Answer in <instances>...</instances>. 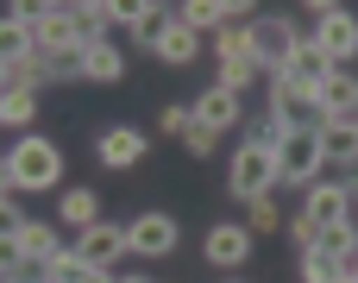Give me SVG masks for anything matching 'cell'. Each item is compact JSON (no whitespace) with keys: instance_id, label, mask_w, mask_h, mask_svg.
Here are the masks:
<instances>
[{"instance_id":"cell-24","label":"cell","mask_w":358,"mask_h":283,"mask_svg":"<svg viewBox=\"0 0 358 283\" xmlns=\"http://www.w3.org/2000/svg\"><path fill=\"white\" fill-rule=\"evenodd\" d=\"M245 227H252V240H258V233H283V227H289V214H283L271 195H258V202H245Z\"/></svg>"},{"instance_id":"cell-25","label":"cell","mask_w":358,"mask_h":283,"mask_svg":"<svg viewBox=\"0 0 358 283\" xmlns=\"http://www.w3.org/2000/svg\"><path fill=\"white\" fill-rule=\"evenodd\" d=\"M82 277H88V265L76 258V246H63V252L44 265V283H82Z\"/></svg>"},{"instance_id":"cell-22","label":"cell","mask_w":358,"mask_h":283,"mask_svg":"<svg viewBox=\"0 0 358 283\" xmlns=\"http://www.w3.org/2000/svg\"><path fill=\"white\" fill-rule=\"evenodd\" d=\"M315 252H327L340 271H346V258H358V221H340V227H321L315 233Z\"/></svg>"},{"instance_id":"cell-18","label":"cell","mask_w":358,"mask_h":283,"mask_svg":"<svg viewBox=\"0 0 358 283\" xmlns=\"http://www.w3.org/2000/svg\"><path fill=\"white\" fill-rule=\"evenodd\" d=\"M201 44H208V38H201V32H189V25L176 19V25H170V38L157 44V63H164V69H189V63L201 57Z\"/></svg>"},{"instance_id":"cell-6","label":"cell","mask_w":358,"mask_h":283,"mask_svg":"<svg viewBox=\"0 0 358 283\" xmlns=\"http://www.w3.org/2000/svg\"><path fill=\"white\" fill-rule=\"evenodd\" d=\"M252 38H258V69L271 76V69H283V57L308 38V25L289 19V13H264V19H252Z\"/></svg>"},{"instance_id":"cell-40","label":"cell","mask_w":358,"mask_h":283,"mask_svg":"<svg viewBox=\"0 0 358 283\" xmlns=\"http://www.w3.org/2000/svg\"><path fill=\"white\" fill-rule=\"evenodd\" d=\"M227 283H245V277H227Z\"/></svg>"},{"instance_id":"cell-39","label":"cell","mask_w":358,"mask_h":283,"mask_svg":"<svg viewBox=\"0 0 358 283\" xmlns=\"http://www.w3.org/2000/svg\"><path fill=\"white\" fill-rule=\"evenodd\" d=\"M0 283H31V277H0Z\"/></svg>"},{"instance_id":"cell-4","label":"cell","mask_w":358,"mask_h":283,"mask_svg":"<svg viewBox=\"0 0 358 283\" xmlns=\"http://www.w3.org/2000/svg\"><path fill=\"white\" fill-rule=\"evenodd\" d=\"M227 189H233V202H258V195H271V189H277V151H264V145H239L233 164H227Z\"/></svg>"},{"instance_id":"cell-12","label":"cell","mask_w":358,"mask_h":283,"mask_svg":"<svg viewBox=\"0 0 358 283\" xmlns=\"http://www.w3.org/2000/svg\"><path fill=\"white\" fill-rule=\"evenodd\" d=\"M189 113H195V126H201V132H214V139H220V132H233V126L245 120V113H239V95H227V88H214V82L189 101Z\"/></svg>"},{"instance_id":"cell-15","label":"cell","mask_w":358,"mask_h":283,"mask_svg":"<svg viewBox=\"0 0 358 283\" xmlns=\"http://www.w3.org/2000/svg\"><path fill=\"white\" fill-rule=\"evenodd\" d=\"M57 221H63L69 233H88V227L107 221V214H101V195H94V189H63V195H57Z\"/></svg>"},{"instance_id":"cell-11","label":"cell","mask_w":358,"mask_h":283,"mask_svg":"<svg viewBox=\"0 0 358 283\" xmlns=\"http://www.w3.org/2000/svg\"><path fill=\"white\" fill-rule=\"evenodd\" d=\"M145 151H151V139H145L138 126H107V132L94 139V158H101L107 170H138Z\"/></svg>"},{"instance_id":"cell-23","label":"cell","mask_w":358,"mask_h":283,"mask_svg":"<svg viewBox=\"0 0 358 283\" xmlns=\"http://www.w3.org/2000/svg\"><path fill=\"white\" fill-rule=\"evenodd\" d=\"M31 120H38V95H31V88L0 95V126H13V132L25 139V132H31Z\"/></svg>"},{"instance_id":"cell-1","label":"cell","mask_w":358,"mask_h":283,"mask_svg":"<svg viewBox=\"0 0 358 283\" xmlns=\"http://www.w3.org/2000/svg\"><path fill=\"white\" fill-rule=\"evenodd\" d=\"M302 13H308V38L321 44V57H327L334 69H352V57H358V13L340 6V0H308Z\"/></svg>"},{"instance_id":"cell-20","label":"cell","mask_w":358,"mask_h":283,"mask_svg":"<svg viewBox=\"0 0 358 283\" xmlns=\"http://www.w3.org/2000/svg\"><path fill=\"white\" fill-rule=\"evenodd\" d=\"M214 63H258V38H252V19L245 25H227L214 38Z\"/></svg>"},{"instance_id":"cell-29","label":"cell","mask_w":358,"mask_h":283,"mask_svg":"<svg viewBox=\"0 0 358 283\" xmlns=\"http://www.w3.org/2000/svg\"><path fill=\"white\" fill-rule=\"evenodd\" d=\"M25 221H31V214H25L19 202H0V240H19V233H25Z\"/></svg>"},{"instance_id":"cell-13","label":"cell","mask_w":358,"mask_h":283,"mask_svg":"<svg viewBox=\"0 0 358 283\" xmlns=\"http://www.w3.org/2000/svg\"><path fill=\"white\" fill-rule=\"evenodd\" d=\"M315 113L321 120H358V69H334L327 88L315 95Z\"/></svg>"},{"instance_id":"cell-26","label":"cell","mask_w":358,"mask_h":283,"mask_svg":"<svg viewBox=\"0 0 358 283\" xmlns=\"http://www.w3.org/2000/svg\"><path fill=\"white\" fill-rule=\"evenodd\" d=\"M82 44H69V50H57V57H44V69H50V82H82Z\"/></svg>"},{"instance_id":"cell-42","label":"cell","mask_w":358,"mask_h":283,"mask_svg":"<svg viewBox=\"0 0 358 283\" xmlns=\"http://www.w3.org/2000/svg\"><path fill=\"white\" fill-rule=\"evenodd\" d=\"M38 283H44V277H38Z\"/></svg>"},{"instance_id":"cell-14","label":"cell","mask_w":358,"mask_h":283,"mask_svg":"<svg viewBox=\"0 0 358 283\" xmlns=\"http://www.w3.org/2000/svg\"><path fill=\"white\" fill-rule=\"evenodd\" d=\"M31 38H38V57H57V50H69V44H76V19H69V6H38V19H31Z\"/></svg>"},{"instance_id":"cell-38","label":"cell","mask_w":358,"mask_h":283,"mask_svg":"<svg viewBox=\"0 0 358 283\" xmlns=\"http://www.w3.org/2000/svg\"><path fill=\"white\" fill-rule=\"evenodd\" d=\"M334 283H358V277H346V271H340V277H334Z\"/></svg>"},{"instance_id":"cell-30","label":"cell","mask_w":358,"mask_h":283,"mask_svg":"<svg viewBox=\"0 0 358 283\" xmlns=\"http://www.w3.org/2000/svg\"><path fill=\"white\" fill-rule=\"evenodd\" d=\"M283 233H289L302 252H315V227H308V214H289V227H283Z\"/></svg>"},{"instance_id":"cell-8","label":"cell","mask_w":358,"mask_h":283,"mask_svg":"<svg viewBox=\"0 0 358 283\" xmlns=\"http://www.w3.org/2000/svg\"><path fill=\"white\" fill-rule=\"evenodd\" d=\"M296 214H308V227L321 233V227H340V221H352V183H334V177H321L308 195H302V208Z\"/></svg>"},{"instance_id":"cell-27","label":"cell","mask_w":358,"mask_h":283,"mask_svg":"<svg viewBox=\"0 0 358 283\" xmlns=\"http://www.w3.org/2000/svg\"><path fill=\"white\" fill-rule=\"evenodd\" d=\"M189 126H195L189 101H170V107H157V132H170V139H189Z\"/></svg>"},{"instance_id":"cell-41","label":"cell","mask_w":358,"mask_h":283,"mask_svg":"<svg viewBox=\"0 0 358 283\" xmlns=\"http://www.w3.org/2000/svg\"><path fill=\"white\" fill-rule=\"evenodd\" d=\"M352 132H358V120H352Z\"/></svg>"},{"instance_id":"cell-34","label":"cell","mask_w":358,"mask_h":283,"mask_svg":"<svg viewBox=\"0 0 358 283\" xmlns=\"http://www.w3.org/2000/svg\"><path fill=\"white\" fill-rule=\"evenodd\" d=\"M352 221H358V177H352Z\"/></svg>"},{"instance_id":"cell-37","label":"cell","mask_w":358,"mask_h":283,"mask_svg":"<svg viewBox=\"0 0 358 283\" xmlns=\"http://www.w3.org/2000/svg\"><path fill=\"white\" fill-rule=\"evenodd\" d=\"M0 95H6V63H0Z\"/></svg>"},{"instance_id":"cell-2","label":"cell","mask_w":358,"mask_h":283,"mask_svg":"<svg viewBox=\"0 0 358 283\" xmlns=\"http://www.w3.org/2000/svg\"><path fill=\"white\" fill-rule=\"evenodd\" d=\"M6 158H13V183H19V195H50V189L63 183V145L44 139V132L13 139Z\"/></svg>"},{"instance_id":"cell-17","label":"cell","mask_w":358,"mask_h":283,"mask_svg":"<svg viewBox=\"0 0 358 283\" xmlns=\"http://www.w3.org/2000/svg\"><path fill=\"white\" fill-rule=\"evenodd\" d=\"M170 25H176V6H157V0H145V6H138V19H132L126 32H132L145 50H157V44L170 38Z\"/></svg>"},{"instance_id":"cell-21","label":"cell","mask_w":358,"mask_h":283,"mask_svg":"<svg viewBox=\"0 0 358 283\" xmlns=\"http://www.w3.org/2000/svg\"><path fill=\"white\" fill-rule=\"evenodd\" d=\"M82 57H88V63H82V82H120V76H126V57H120L113 38H107V44H88Z\"/></svg>"},{"instance_id":"cell-19","label":"cell","mask_w":358,"mask_h":283,"mask_svg":"<svg viewBox=\"0 0 358 283\" xmlns=\"http://www.w3.org/2000/svg\"><path fill=\"white\" fill-rule=\"evenodd\" d=\"M25 57H38L31 25H25V19H13V13H0V63L13 69V63H25Z\"/></svg>"},{"instance_id":"cell-28","label":"cell","mask_w":358,"mask_h":283,"mask_svg":"<svg viewBox=\"0 0 358 283\" xmlns=\"http://www.w3.org/2000/svg\"><path fill=\"white\" fill-rule=\"evenodd\" d=\"M296 271H302V283H334V277H340V265H334L327 252H302Z\"/></svg>"},{"instance_id":"cell-16","label":"cell","mask_w":358,"mask_h":283,"mask_svg":"<svg viewBox=\"0 0 358 283\" xmlns=\"http://www.w3.org/2000/svg\"><path fill=\"white\" fill-rule=\"evenodd\" d=\"M315 139H321V158H327V164H358V132H352V120H321V126H315Z\"/></svg>"},{"instance_id":"cell-3","label":"cell","mask_w":358,"mask_h":283,"mask_svg":"<svg viewBox=\"0 0 358 283\" xmlns=\"http://www.w3.org/2000/svg\"><path fill=\"white\" fill-rule=\"evenodd\" d=\"M321 177H327V158H321V139H315V126H308V132H283V139H277V189H296V195H308Z\"/></svg>"},{"instance_id":"cell-9","label":"cell","mask_w":358,"mask_h":283,"mask_svg":"<svg viewBox=\"0 0 358 283\" xmlns=\"http://www.w3.org/2000/svg\"><path fill=\"white\" fill-rule=\"evenodd\" d=\"M201 258L220 265V271H239V265L252 258V227H245V221H214V227L201 233Z\"/></svg>"},{"instance_id":"cell-33","label":"cell","mask_w":358,"mask_h":283,"mask_svg":"<svg viewBox=\"0 0 358 283\" xmlns=\"http://www.w3.org/2000/svg\"><path fill=\"white\" fill-rule=\"evenodd\" d=\"M82 283H120V277H113V271H88Z\"/></svg>"},{"instance_id":"cell-10","label":"cell","mask_w":358,"mask_h":283,"mask_svg":"<svg viewBox=\"0 0 358 283\" xmlns=\"http://www.w3.org/2000/svg\"><path fill=\"white\" fill-rule=\"evenodd\" d=\"M76 258H82L88 271L120 265V258H126V221H94L88 233H76Z\"/></svg>"},{"instance_id":"cell-7","label":"cell","mask_w":358,"mask_h":283,"mask_svg":"<svg viewBox=\"0 0 358 283\" xmlns=\"http://www.w3.org/2000/svg\"><path fill=\"white\" fill-rule=\"evenodd\" d=\"M327 76H334V63L321 57V44H315V38H302V44L283 57V69H271V82H289V88H296V95H308V101L327 88Z\"/></svg>"},{"instance_id":"cell-35","label":"cell","mask_w":358,"mask_h":283,"mask_svg":"<svg viewBox=\"0 0 358 283\" xmlns=\"http://www.w3.org/2000/svg\"><path fill=\"white\" fill-rule=\"evenodd\" d=\"M346 277H358V258H346Z\"/></svg>"},{"instance_id":"cell-31","label":"cell","mask_w":358,"mask_h":283,"mask_svg":"<svg viewBox=\"0 0 358 283\" xmlns=\"http://www.w3.org/2000/svg\"><path fill=\"white\" fill-rule=\"evenodd\" d=\"M182 145H189V158H208V151H214V132H201V126H189V139H182Z\"/></svg>"},{"instance_id":"cell-36","label":"cell","mask_w":358,"mask_h":283,"mask_svg":"<svg viewBox=\"0 0 358 283\" xmlns=\"http://www.w3.org/2000/svg\"><path fill=\"white\" fill-rule=\"evenodd\" d=\"M120 283H151V277H138V271H132V277H120Z\"/></svg>"},{"instance_id":"cell-5","label":"cell","mask_w":358,"mask_h":283,"mask_svg":"<svg viewBox=\"0 0 358 283\" xmlns=\"http://www.w3.org/2000/svg\"><path fill=\"white\" fill-rule=\"evenodd\" d=\"M176 240H182V227H176V214H164V208H145V214L126 221V252H132V258H170Z\"/></svg>"},{"instance_id":"cell-32","label":"cell","mask_w":358,"mask_h":283,"mask_svg":"<svg viewBox=\"0 0 358 283\" xmlns=\"http://www.w3.org/2000/svg\"><path fill=\"white\" fill-rule=\"evenodd\" d=\"M13 195H19V183H13V158L0 151V202H13Z\"/></svg>"}]
</instances>
